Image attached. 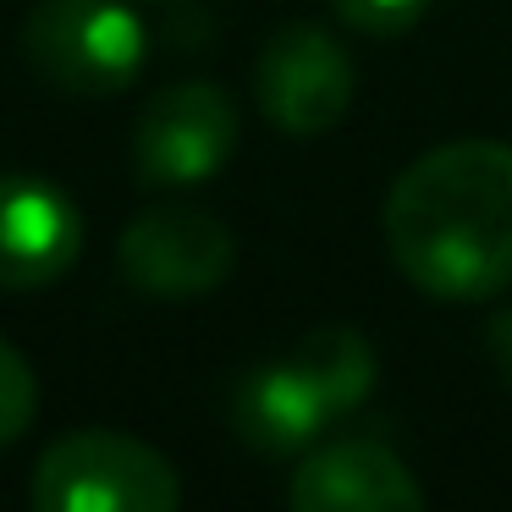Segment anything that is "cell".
Wrapping results in <instances>:
<instances>
[{"label": "cell", "mask_w": 512, "mask_h": 512, "mask_svg": "<svg viewBox=\"0 0 512 512\" xmlns=\"http://www.w3.org/2000/svg\"><path fill=\"white\" fill-rule=\"evenodd\" d=\"M298 512H419L424 485L386 441H331L292 468Z\"/></svg>", "instance_id": "ba28073f"}, {"label": "cell", "mask_w": 512, "mask_h": 512, "mask_svg": "<svg viewBox=\"0 0 512 512\" xmlns=\"http://www.w3.org/2000/svg\"><path fill=\"white\" fill-rule=\"evenodd\" d=\"M287 358L314 380V391L325 397L331 419L353 413L358 402L375 391V347H369V336L353 331V325H320V331H309Z\"/></svg>", "instance_id": "30bf717a"}, {"label": "cell", "mask_w": 512, "mask_h": 512, "mask_svg": "<svg viewBox=\"0 0 512 512\" xmlns=\"http://www.w3.org/2000/svg\"><path fill=\"white\" fill-rule=\"evenodd\" d=\"M237 149V111L215 83L182 78L144 105L133 127V171L149 188L210 182Z\"/></svg>", "instance_id": "8992f818"}, {"label": "cell", "mask_w": 512, "mask_h": 512, "mask_svg": "<svg viewBox=\"0 0 512 512\" xmlns=\"http://www.w3.org/2000/svg\"><path fill=\"white\" fill-rule=\"evenodd\" d=\"M83 254V215L56 182L0 177V292H39Z\"/></svg>", "instance_id": "52a82bcc"}, {"label": "cell", "mask_w": 512, "mask_h": 512, "mask_svg": "<svg viewBox=\"0 0 512 512\" xmlns=\"http://www.w3.org/2000/svg\"><path fill=\"white\" fill-rule=\"evenodd\" d=\"M336 17L369 39H397L430 12V0H331Z\"/></svg>", "instance_id": "7c38bea8"}, {"label": "cell", "mask_w": 512, "mask_h": 512, "mask_svg": "<svg viewBox=\"0 0 512 512\" xmlns=\"http://www.w3.org/2000/svg\"><path fill=\"white\" fill-rule=\"evenodd\" d=\"M34 413H39V380L28 369V358L0 336V446L23 441Z\"/></svg>", "instance_id": "8fae6325"}, {"label": "cell", "mask_w": 512, "mask_h": 512, "mask_svg": "<svg viewBox=\"0 0 512 512\" xmlns=\"http://www.w3.org/2000/svg\"><path fill=\"white\" fill-rule=\"evenodd\" d=\"M254 94L270 127L292 138L331 133L358 94L353 56L320 23H287L265 39L254 67Z\"/></svg>", "instance_id": "5b68a950"}, {"label": "cell", "mask_w": 512, "mask_h": 512, "mask_svg": "<svg viewBox=\"0 0 512 512\" xmlns=\"http://www.w3.org/2000/svg\"><path fill=\"white\" fill-rule=\"evenodd\" d=\"M391 265L441 303L512 287V144L457 138L419 155L386 193Z\"/></svg>", "instance_id": "6da1fadb"}, {"label": "cell", "mask_w": 512, "mask_h": 512, "mask_svg": "<svg viewBox=\"0 0 512 512\" xmlns=\"http://www.w3.org/2000/svg\"><path fill=\"white\" fill-rule=\"evenodd\" d=\"M116 265H122L127 287L144 298L188 303L210 298L237 265V243L210 210L193 204H155L144 210L116 243Z\"/></svg>", "instance_id": "277c9868"}, {"label": "cell", "mask_w": 512, "mask_h": 512, "mask_svg": "<svg viewBox=\"0 0 512 512\" xmlns=\"http://www.w3.org/2000/svg\"><path fill=\"white\" fill-rule=\"evenodd\" d=\"M325 424H331V408L292 358L248 369L232 391V430L265 457H287L314 446Z\"/></svg>", "instance_id": "9c48e42d"}, {"label": "cell", "mask_w": 512, "mask_h": 512, "mask_svg": "<svg viewBox=\"0 0 512 512\" xmlns=\"http://www.w3.org/2000/svg\"><path fill=\"white\" fill-rule=\"evenodd\" d=\"M485 347H490V364H496V375L512 386V309H501L496 320H490Z\"/></svg>", "instance_id": "4fadbf2b"}, {"label": "cell", "mask_w": 512, "mask_h": 512, "mask_svg": "<svg viewBox=\"0 0 512 512\" xmlns=\"http://www.w3.org/2000/svg\"><path fill=\"white\" fill-rule=\"evenodd\" d=\"M28 501L39 512H177L182 479L138 435L72 430L39 452Z\"/></svg>", "instance_id": "7a4b0ae2"}, {"label": "cell", "mask_w": 512, "mask_h": 512, "mask_svg": "<svg viewBox=\"0 0 512 512\" xmlns=\"http://www.w3.org/2000/svg\"><path fill=\"white\" fill-rule=\"evenodd\" d=\"M23 56L50 89L105 100L138 78L149 39L122 0H39L23 23Z\"/></svg>", "instance_id": "3957f363"}]
</instances>
